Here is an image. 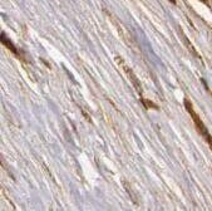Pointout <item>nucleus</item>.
Here are the masks:
<instances>
[{
    "label": "nucleus",
    "mask_w": 212,
    "mask_h": 211,
    "mask_svg": "<svg viewBox=\"0 0 212 211\" xmlns=\"http://www.w3.org/2000/svg\"><path fill=\"white\" fill-rule=\"evenodd\" d=\"M1 43L5 45V46H6L9 50H11V52H13L15 55H19V50H18V49L15 48V45H14L13 43H11V42H10V39H8V38H6L5 33H1Z\"/></svg>",
    "instance_id": "2"
},
{
    "label": "nucleus",
    "mask_w": 212,
    "mask_h": 211,
    "mask_svg": "<svg viewBox=\"0 0 212 211\" xmlns=\"http://www.w3.org/2000/svg\"><path fill=\"white\" fill-rule=\"evenodd\" d=\"M184 107H186L187 112L190 113L191 118H192L193 122H195V124H196V127H197V131L203 136V138L208 142V145H210V147H211V150H212V138H211V136H210V133H208V131H207V128H206L205 123L201 121L199 116L197 114L196 111L193 109V106H192L191 101H190L188 98H184Z\"/></svg>",
    "instance_id": "1"
},
{
    "label": "nucleus",
    "mask_w": 212,
    "mask_h": 211,
    "mask_svg": "<svg viewBox=\"0 0 212 211\" xmlns=\"http://www.w3.org/2000/svg\"><path fill=\"white\" fill-rule=\"evenodd\" d=\"M169 1H171L172 4H176V0H169Z\"/></svg>",
    "instance_id": "4"
},
{
    "label": "nucleus",
    "mask_w": 212,
    "mask_h": 211,
    "mask_svg": "<svg viewBox=\"0 0 212 211\" xmlns=\"http://www.w3.org/2000/svg\"><path fill=\"white\" fill-rule=\"evenodd\" d=\"M142 103L146 106V108H153V109H158V107L154 104V103H152L151 101H146V99H142Z\"/></svg>",
    "instance_id": "3"
}]
</instances>
